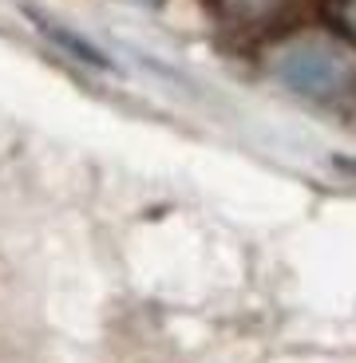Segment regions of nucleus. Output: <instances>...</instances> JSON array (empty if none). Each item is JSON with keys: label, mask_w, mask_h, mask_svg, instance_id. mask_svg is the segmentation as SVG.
Returning a JSON list of instances; mask_svg holds the SVG:
<instances>
[{"label": "nucleus", "mask_w": 356, "mask_h": 363, "mask_svg": "<svg viewBox=\"0 0 356 363\" xmlns=\"http://www.w3.org/2000/svg\"><path fill=\"white\" fill-rule=\"evenodd\" d=\"M143 4H151V0H143Z\"/></svg>", "instance_id": "39448f33"}, {"label": "nucleus", "mask_w": 356, "mask_h": 363, "mask_svg": "<svg viewBox=\"0 0 356 363\" xmlns=\"http://www.w3.org/2000/svg\"><path fill=\"white\" fill-rule=\"evenodd\" d=\"M274 72L289 91L313 103H348L356 91V72L345 55L325 40H293L274 55Z\"/></svg>", "instance_id": "f257e3e1"}, {"label": "nucleus", "mask_w": 356, "mask_h": 363, "mask_svg": "<svg viewBox=\"0 0 356 363\" xmlns=\"http://www.w3.org/2000/svg\"><path fill=\"white\" fill-rule=\"evenodd\" d=\"M345 28L356 36V0H348V4H345Z\"/></svg>", "instance_id": "20e7f679"}, {"label": "nucleus", "mask_w": 356, "mask_h": 363, "mask_svg": "<svg viewBox=\"0 0 356 363\" xmlns=\"http://www.w3.org/2000/svg\"><path fill=\"white\" fill-rule=\"evenodd\" d=\"M234 12H242V16H257V12H265L274 0H226Z\"/></svg>", "instance_id": "7ed1b4c3"}, {"label": "nucleus", "mask_w": 356, "mask_h": 363, "mask_svg": "<svg viewBox=\"0 0 356 363\" xmlns=\"http://www.w3.org/2000/svg\"><path fill=\"white\" fill-rule=\"evenodd\" d=\"M40 28H44V36H52L55 44L64 48V52H72L75 60H83V64H92V67H107V55L95 52L87 40H80V36H72V32H64L60 24H40Z\"/></svg>", "instance_id": "f03ea898"}]
</instances>
